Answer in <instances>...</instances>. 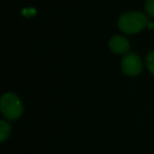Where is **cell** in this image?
Returning a JSON list of instances; mask_svg holds the SVG:
<instances>
[{"mask_svg":"<svg viewBox=\"0 0 154 154\" xmlns=\"http://www.w3.org/2000/svg\"><path fill=\"white\" fill-rule=\"evenodd\" d=\"M143 61L135 53H127L122 58V70L128 76H137L141 72Z\"/></svg>","mask_w":154,"mask_h":154,"instance_id":"3957f363","label":"cell"},{"mask_svg":"<svg viewBox=\"0 0 154 154\" xmlns=\"http://www.w3.org/2000/svg\"><path fill=\"white\" fill-rule=\"evenodd\" d=\"M145 10L148 15L154 17V0H146Z\"/></svg>","mask_w":154,"mask_h":154,"instance_id":"52a82bcc","label":"cell"},{"mask_svg":"<svg viewBox=\"0 0 154 154\" xmlns=\"http://www.w3.org/2000/svg\"><path fill=\"white\" fill-rule=\"evenodd\" d=\"M147 28L153 29L154 28V23H153V22H149V23H148V26H147Z\"/></svg>","mask_w":154,"mask_h":154,"instance_id":"ba28073f","label":"cell"},{"mask_svg":"<svg viewBox=\"0 0 154 154\" xmlns=\"http://www.w3.org/2000/svg\"><path fill=\"white\" fill-rule=\"evenodd\" d=\"M148 23V16L139 11L126 12L119 16L117 21V26L120 31L127 34H137L147 28Z\"/></svg>","mask_w":154,"mask_h":154,"instance_id":"6da1fadb","label":"cell"},{"mask_svg":"<svg viewBox=\"0 0 154 154\" xmlns=\"http://www.w3.org/2000/svg\"><path fill=\"white\" fill-rule=\"evenodd\" d=\"M146 66L151 74L154 75V50L151 51L146 57Z\"/></svg>","mask_w":154,"mask_h":154,"instance_id":"8992f818","label":"cell"},{"mask_svg":"<svg viewBox=\"0 0 154 154\" xmlns=\"http://www.w3.org/2000/svg\"><path fill=\"white\" fill-rule=\"evenodd\" d=\"M109 49L115 54H127L130 49V42L125 36L115 35L110 38Z\"/></svg>","mask_w":154,"mask_h":154,"instance_id":"277c9868","label":"cell"},{"mask_svg":"<svg viewBox=\"0 0 154 154\" xmlns=\"http://www.w3.org/2000/svg\"><path fill=\"white\" fill-rule=\"evenodd\" d=\"M0 110L7 119L15 120L21 117L23 113V105L19 96L13 92H7L1 96Z\"/></svg>","mask_w":154,"mask_h":154,"instance_id":"7a4b0ae2","label":"cell"},{"mask_svg":"<svg viewBox=\"0 0 154 154\" xmlns=\"http://www.w3.org/2000/svg\"><path fill=\"white\" fill-rule=\"evenodd\" d=\"M12 127L9 124V122L5 119L0 120V141H5L9 138L10 134H11Z\"/></svg>","mask_w":154,"mask_h":154,"instance_id":"5b68a950","label":"cell"}]
</instances>
